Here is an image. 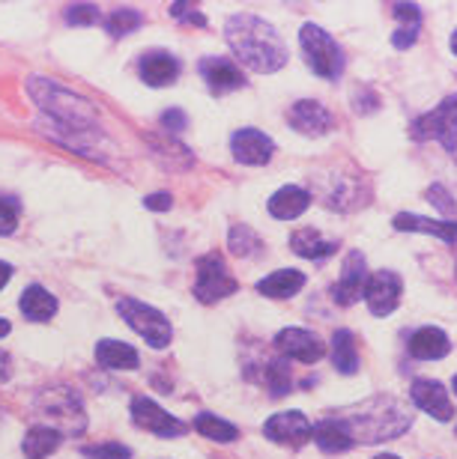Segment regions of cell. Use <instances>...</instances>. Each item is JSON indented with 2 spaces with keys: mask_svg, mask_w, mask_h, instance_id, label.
<instances>
[{
  "mask_svg": "<svg viewBox=\"0 0 457 459\" xmlns=\"http://www.w3.org/2000/svg\"><path fill=\"white\" fill-rule=\"evenodd\" d=\"M311 438H314L320 451H326V454H344L356 445L341 420H320V424L311 429Z\"/></svg>",
  "mask_w": 457,
  "mask_h": 459,
  "instance_id": "603a6c76",
  "label": "cell"
},
{
  "mask_svg": "<svg viewBox=\"0 0 457 459\" xmlns=\"http://www.w3.org/2000/svg\"><path fill=\"white\" fill-rule=\"evenodd\" d=\"M400 292H404V283H400L398 274L382 269V272L368 274L362 299L374 316H391L400 305Z\"/></svg>",
  "mask_w": 457,
  "mask_h": 459,
  "instance_id": "9c48e42d",
  "label": "cell"
},
{
  "mask_svg": "<svg viewBox=\"0 0 457 459\" xmlns=\"http://www.w3.org/2000/svg\"><path fill=\"white\" fill-rule=\"evenodd\" d=\"M308 204H311V195L305 188L287 186V188H281L269 197V215L278 218V221H294V218H299L305 212Z\"/></svg>",
  "mask_w": 457,
  "mask_h": 459,
  "instance_id": "ffe728a7",
  "label": "cell"
},
{
  "mask_svg": "<svg viewBox=\"0 0 457 459\" xmlns=\"http://www.w3.org/2000/svg\"><path fill=\"white\" fill-rule=\"evenodd\" d=\"M171 195H150V197H144V206L153 209V212H168L171 209Z\"/></svg>",
  "mask_w": 457,
  "mask_h": 459,
  "instance_id": "f35d334b",
  "label": "cell"
},
{
  "mask_svg": "<svg viewBox=\"0 0 457 459\" xmlns=\"http://www.w3.org/2000/svg\"><path fill=\"white\" fill-rule=\"evenodd\" d=\"M132 418L135 424L141 429H147L153 436H162V438H177V436H186V424L180 418L168 415L159 403H153L147 397H135L132 400Z\"/></svg>",
  "mask_w": 457,
  "mask_h": 459,
  "instance_id": "30bf717a",
  "label": "cell"
},
{
  "mask_svg": "<svg viewBox=\"0 0 457 459\" xmlns=\"http://www.w3.org/2000/svg\"><path fill=\"white\" fill-rule=\"evenodd\" d=\"M425 200H431V204L440 209V212H445V215H452L454 209H457L454 197L449 195V188H445V186H431V188L425 191Z\"/></svg>",
  "mask_w": 457,
  "mask_h": 459,
  "instance_id": "836d02e7",
  "label": "cell"
},
{
  "mask_svg": "<svg viewBox=\"0 0 457 459\" xmlns=\"http://www.w3.org/2000/svg\"><path fill=\"white\" fill-rule=\"evenodd\" d=\"M27 90H31V99L45 114L63 123V132H72V134L93 132L96 108L90 105L87 99H81L78 93H72V90L60 87L57 81H48V78H31L27 81Z\"/></svg>",
  "mask_w": 457,
  "mask_h": 459,
  "instance_id": "3957f363",
  "label": "cell"
},
{
  "mask_svg": "<svg viewBox=\"0 0 457 459\" xmlns=\"http://www.w3.org/2000/svg\"><path fill=\"white\" fill-rule=\"evenodd\" d=\"M391 224L395 230H407V233H431L449 245L457 242V221H431V218H418L413 212H398Z\"/></svg>",
  "mask_w": 457,
  "mask_h": 459,
  "instance_id": "44dd1931",
  "label": "cell"
},
{
  "mask_svg": "<svg viewBox=\"0 0 457 459\" xmlns=\"http://www.w3.org/2000/svg\"><path fill=\"white\" fill-rule=\"evenodd\" d=\"M365 283H368V265H365V256L359 251H350L344 260L341 278H338V283L332 287V299L338 301V305L350 307L353 301L362 299Z\"/></svg>",
  "mask_w": 457,
  "mask_h": 459,
  "instance_id": "4fadbf2b",
  "label": "cell"
},
{
  "mask_svg": "<svg viewBox=\"0 0 457 459\" xmlns=\"http://www.w3.org/2000/svg\"><path fill=\"white\" fill-rule=\"evenodd\" d=\"M409 400L436 420L454 418V403L449 400V391L434 379H416L413 388H409Z\"/></svg>",
  "mask_w": 457,
  "mask_h": 459,
  "instance_id": "5bb4252c",
  "label": "cell"
},
{
  "mask_svg": "<svg viewBox=\"0 0 457 459\" xmlns=\"http://www.w3.org/2000/svg\"><path fill=\"white\" fill-rule=\"evenodd\" d=\"M347 427V433L353 436V442H389L407 433L413 424V415L404 403L391 397H377L368 400L356 411H347L344 418H338Z\"/></svg>",
  "mask_w": 457,
  "mask_h": 459,
  "instance_id": "7a4b0ae2",
  "label": "cell"
},
{
  "mask_svg": "<svg viewBox=\"0 0 457 459\" xmlns=\"http://www.w3.org/2000/svg\"><path fill=\"white\" fill-rule=\"evenodd\" d=\"M18 227V206L13 200L0 197V236H9Z\"/></svg>",
  "mask_w": 457,
  "mask_h": 459,
  "instance_id": "d590c367",
  "label": "cell"
},
{
  "mask_svg": "<svg viewBox=\"0 0 457 459\" xmlns=\"http://www.w3.org/2000/svg\"><path fill=\"white\" fill-rule=\"evenodd\" d=\"M117 310H120V316L132 325V332H138L153 349H164L171 343V323L162 310H155L135 299H120L117 301Z\"/></svg>",
  "mask_w": 457,
  "mask_h": 459,
  "instance_id": "52a82bcc",
  "label": "cell"
},
{
  "mask_svg": "<svg viewBox=\"0 0 457 459\" xmlns=\"http://www.w3.org/2000/svg\"><path fill=\"white\" fill-rule=\"evenodd\" d=\"M96 361L108 370H135L141 364L138 352L129 343L120 341H99L96 343Z\"/></svg>",
  "mask_w": 457,
  "mask_h": 459,
  "instance_id": "d4e9b609",
  "label": "cell"
},
{
  "mask_svg": "<svg viewBox=\"0 0 457 459\" xmlns=\"http://www.w3.org/2000/svg\"><path fill=\"white\" fill-rule=\"evenodd\" d=\"M391 13L400 22V30H422V9H418V4H395Z\"/></svg>",
  "mask_w": 457,
  "mask_h": 459,
  "instance_id": "d6a6232c",
  "label": "cell"
},
{
  "mask_svg": "<svg viewBox=\"0 0 457 459\" xmlns=\"http://www.w3.org/2000/svg\"><path fill=\"white\" fill-rule=\"evenodd\" d=\"M287 119L299 134H308V137L329 134L335 128V117L329 114L320 102H314V99H303V102H296L294 108H290Z\"/></svg>",
  "mask_w": 457,
  "mask_h": 459,
  "instance_id": "2e32d148",
  "label": "cell"
},
{
  "mask_svg": "<svg viewBox=\"0 0 457 459\" xmlns=\"http://www.w3.org/2000/svg\"><path fill=\"white\" fill-rule=\"evenodd\" d=\"M332 364H335V370L344 376H353L359 370V349H356L353 332H347V328L335 332L332 337Z\"/></svg>",
  "mask_w": 457,
  "mask_h": 459,
  "instance_id": "83f0119b",
  "label": "cell"
},
{
  "mask_svg": "<svg viewBox=\"0 0 457 459\" xmlns=\"http://www.w3.org/2000/svg\"><path fill=\"white\" fill-rule=\"evenodd\" d=\"M276 349L285 358H296V361L314 364L323 358V341L317 334H311L308 328H285L276 337Z\"/></svg>",
  "mask_w": 457,
  "mask_h": 459,
  "instance_id": "9a60e30c",
  "label": "cell"
},
{
  "mask_svg": "<svg viewBox=\"0 0 457 459\" xmlns=\"http://www.w3.org/2000/svg\"><path fill=\"white\" fill-rule=\"evenodd\" d=\"M9 334V319H0V337Z\"/></svg>",
  "mask_w": 457,
  "mask_h": 459,
  "instance_id": "b9f144b4",
  "label": "cell"
},
{
  "mask_svg": "<svg viewBox=\"0 0 457 459\" xmlns=\"http://www.w3.org/2000/svg\"><path fill=\"white\" fill-rule=\"evenodd\" d=\"M69 24H78V27H84V24H93L96 18H99V9L96 6H90V4H75V6H69Z\"/></svg>",
  "mask_w": 457,
  "mask_h": 459,
  "instance_id": "8d00e7d4",
  "label": "cell"
},
{
  "mask_svg": "<svg viewBox=\"0 0 457 459\" xmlns=\"http://www.w3.org/2000/svg\"><path fill=\"white\" fill-rule=\"evenodd\" d=\"M227 245H231V251L236 256H242V260H251V256H258L263 251L260 236L254 233L251 227H233L231 238H227Z\"/></svg>",
  "mask_w": 457,
  "mask_h": 459,
  "instance_id": "f546056e",
  "label": "cell"
},
{
  "mask_svg": "<svg viewBox=\"0 0 457 459\" xmlns=\"http://www.w3.org/2000/svg\"><path fill=\"white\" fill-rule=\"evenodd\" d=\"M299 45H303L305 63L314 75L326 78V81H338L344 75V51L323 27L305 24L303 30H299Z\"/></svg>",
  "mask_w": 457,
  "mask_h": 459,
  "instance_id": "5b68a950",
  "label": "cell"
},
{
  "mask_svg": "<svg viewBox=\"0 0 457 459\" xmlns=\"http://www.w3.org/2000/svg\"><path fill=\"white\" fill-rule=\"evenodd\" d=\"M90 459H132V451L123 445H93L84 451Z\"/></svg>",
  "mask_w": 457,
  "mask_h": 459,
  "instance_id": "e575fe53",
  "label": "cell"
},
{
  "mask_svg": "<svg viewBox=\"0 0 457 459\" xmlns=\"http://www.w3.org/2000/svg\"><path fill=\"white\" fill-rule=\"evenodd\" d=\"M305 287V274L296 269H281L272 272L269 278H263L258 283V292L267 299H294L299 290Z\"/></svg>",
  "mask_w": 457,
  "mask_h": 459,
  "instance_id": "7402d4cb",
  "label": "cell"
},
{
  "mask_svg": "<svg viewBox=\"0 0 457 459\" xmlns=\"http://www.w3.org/2000/svg\"><path fill=\"white\" fill-rule=\"evenodd\" d=\"M267 388H269L272 397H285V394L290 391V367H287L285 358H276V361L269 364Z\"/></svg>",
  "mask_w": 457,
  "mask_h": 459,
  "instance_id": "4dcf8cb0",
  "label": "cell"
},
{
  "mask_svg": "<svg viewBox=\"0 0 457 459\" xmlns=\"http://www.w3.org/2000/svg\"><path fill=\"white\" fill-rule=\"evenodd\" d=\"M144 18L135 13V9H120V13H114L111 18H108V33L111 36H126V33H132V30H138Z\"/></svg>",
  "mask_w": 457,
  "mask_h": 459,
  "instance_id": "1f68e13d",
  "label": "cell"
},
{
  "mask_svg": "<svg viewBox=\"0 0 457 459\" xmlns=\"http://www.w3.org/2000/svg\"><path fill=\"white\" fill-rule=\"evenodd\" d=\"M200 75L209 84L213 93H227V90H240L245 87V75L240 72V66L224 57H209L200 63Z\"/></svg>",
  "mask_w": 457,
  "mask_h": 459,
  "instance_id": "ac0fdd59",
  "label": "cell"
},
{
  "mask_svg": "<svg viewBox=\"0 0 457 459\" xmlns=\"http://www.w3.org/2000/svg\"><path fill=\"white\" fill-rule=\"evenodd\" d=\"M9 278H13V265H6V263H0V290L6 287Z\"/></svg>",
  "mask_w": 457,
  "mask_h": 459,
  "instance_id": "60d3db41",
  "label": "cell"
},
{
  "mask_svg": "<svg viewBox=\"0 0 457 459\" xmlns=\"http://www.w3.org/2000/svg\"><path fill=\"white\" fill-rule=\"evenodd\" d=\"M227 45L242 66L254 72H278L287 63V45L272 24L258 15H233L224 27Z\"/></svg>",
  "mask_w": 457,
  "mask_h": 459,
  "instance_id": "6da1fadb",
  "label": "cell"
},
{
  "mask_svg": "<svg viewBox=\"0 0 457 459\" xmlns=\"http://www.w3.org/2000/svg\"><path fill=\"white\" fill-rule=\"evenodd\" d=\"M171 13H173V15H189V24H191V22H195L198 27H204V24H207V22H204V15L191 13V9H189L186 4H173V6H171Z\"/></svg>",
  "mask_w": 457,
  "mask_h": 459,
  "instance_id": "ab89813d",
  "label": "cell"
},
{
  "mask_svg": "<svg viewBox=\"0 0 457 459\" xmlns=\"http://www.w3.org/2000/svg\"><path fill=\"white\" fill-rule=\"evenodd\" d=\"M374 459H400V456H395V454H380V456H374Z\"/></svg>",
  "mask_w": 457,
  "mask_h": 459,
  "instance_id": "ee69618b",
  "label": "cell"
},
{
  "mask_svg": "<svg viewBox=\"0 0 457 459\" xmlns=\"http://www.w3.org/2000/svg\"><path fill=\"white\" fill-rule=\"evenodd\" d=\"M195 429L200 436L213 438V442H233V438L240 436V429H236L233 424H227L224 418L209 415V411H204V415L195 418Z\"/></svg>",
  "mask_w": 457,
  "mask_h": 459,
  "instance_id": "f1b7e54d",
  "label": "cell"
},
{
  "mask_svg": "<svg viewBox=\"0 0 457 459\" xmlns=\"http://www.w3.org/2000/svg\"><path fill=\"white\" fill-rule=\"evenodd\" d=\"M290 247H294V254L305 256V260H326V256H332L338 251V242L323 238L317 230H299V233L290 238Z\"/></svg>",
  "mask_w": 457,
  "mask_h": 459,
  "instance_id": "4316f807",
  "label": "cell"
},
{
  "mask_svg": "<svg viewBox=\"0 0 457 459\" xmlns=\"http://www.w3.org/2000/svg\"><path fill=\"white\" fill-rule=\"evenodd\" d=\"M180 75V60L168 51H153L141 60V81L150 87H168Z\"/></svg>",
  "mask_w": 457,
  "mask_h": 459,
  "instance_id": "d6986e66",
  "label": "cell"
},
{
  "mask_svg": "<svg viewBox=\"0 0 457 459\" xmlns=\"http://www.w3.org/2000/svg\"><path fill=\"white\" fill-rule=\"evenodd\" d=\"M33 411L40 415L45 424L42 427H51L66 438V436H81L87 427V415H84V406H81V397L75 391L69 388H48L42 391L40 397L33 403Z\"/></svg>",
  "mask_w": 457,
  "mask_h": 459,
  "instance_id": "277c9868",
  "label": "cell"
},
{
  "mask_svg": "<svg viewBox=\"0 0 457 459\" xmlns=\"http://www.w3.org/2000/svg\"><path fill=\"white\" fill-rule=\"evenodd\" d=\"M452 388H454V394H457V376H454V379H452Z\"/></svg>",
  "mask_w": 457,
  "mask_h": 459,
  "instance_id": "f6af8a7d",
  "label": "cell"
},
{
  "mask_svg": "<svg viewBox=\"0 0 457 459\" xmlns=\"http://www.w3.org/2000/svg\"><path fill=\"white\" fill-rule=\"evenodd\" d=\"M60 442H63V436L57 433V429L36 424V427L27 429V436L22 442V451H24L27 459H45V456H51L54 451H57Z\"/></svg>",
  "mask_w": 457,
  "mask_h": 459,
  "instance_id": "484cf974",
  "label": "cell"
},
{
  "mask_svg": "<svg viewBox=\"0 0 457 459\" xmlns=\"http://www.w3.org/2000/svg\"><path fill=\"white\" fill-rule=\"evenodd\" d=\"M263 436L276 445L303 447L311 438V424L303 411H278V415H272L267 424H263Z\"/></svg>",
  "mask_w": 457,
  "mask_h": 459,
  "instance_id": "8fae6325",
  "label": "cell"
},
{
  "mask_svg": "<svg viewBox=\"0 0 457 459\" xmlns=\"http://www.w3.org/2000/svg\"><path fill=\"white\" fill-rule=\"evenodd\" d=\"M452 51H454V57H457V30L452 33Z\"/></svg>",
  "mask_w": 457,
  "mask_h": 459,
  "instance_id": "7bdbcfd3",
  "label": "cell"
},
{
  "mask_svg": "<svg viewBox=\"0 0 457 459\" xmlns=\"http://www.w3.org/2000/svg\"><path fill=\"white\" fill-rule=\"evenodd\" d=\"M162 126L168 128V132H182V128L189 126V119H186V114L180 111V108H171V111L162 114Z\"/></svg>",
  "mask_w": 457,
  "mask_h": 459,
  "instance_id": "74e56055",
  "label": "cell"
},
{
  "mask_svg": "<svg viewBox=\"0 0 457 459\" xmlns=\"http://www.w3.org/2000/svg\"><path fill=\"white\" fill-rule=\"evenodd\" d=\"M231 152L240 164H249V168H263L272 152H276V143H272L269 134L258 132V128H242L231 137Z\"/></svg>",
  "mask_w": 457,
  "mask_h": 459,
  "instance_id": "7c38bea8",
  "label": "cell"
},
{
  "mask_svg": "<svg viewBox=\"0 0 457 459\" xmlns=\"http://www.w3.org/2000/svg\"><path fill=\"white\" fill-rule=\"evenodd\" d=\"M449 352H452L449 334L436 325L418 328V332L409 337V355H413L416 361H440V358H445Z\"/></svg>",
  "mask_w": 457,
  "mask_h": 459,
  "instance_id": "e0dca14e",
  "label": "cell"
},
{
  "mask_svg": "<svg viewBox=\"0 0 457 459\" xmlns=\"http://www.w3.org/2000/svg\"><path fill=\"white\" fill-rule=\"evenodd\" d=\"M409 134L422 141H440L445 152L457 150V93L443 99L431 114H422L409 126Z\"/></svg>",
  "mask_w": 457,
  "mask_h": 459,
  "instance_id": "8992f818",
  "label": "cell"
},
{
  "mask_svg": "<svg viewBox=\"0 0 457 459\" xmlns=\"http://www.w3.org/2000/svg\"><path fill=\"white\" fill-rule=\"evenodd\" d=\"M236 287H240V283L227 274L222 256H218V254L200 256V260H198V281H195V296L200 301L213 305V301H222L227 296H233Z\"/></svg>",
  "mask_w": 457,
  "mask_h": 459,
  "instance_id": "ba28073f",
  "label": "cell"
},
{
  "mask_svg": "<svg viewBox=\"0 0 457 459\" xmlns=\"http://www.w3.org/2000/svg\"><path fill=\"white\" fill-rule=\"evenodd\" d=\"M22 314L31 323H45V319L57 314V299L45 287H40V283H33V287H27L22 292Z\"/></svg>",
  "mask_w": 457,
  "mask_h": 459,
  "instance_id": "cb8c5ba5",
  "label": "cell"
}]
</instances>
